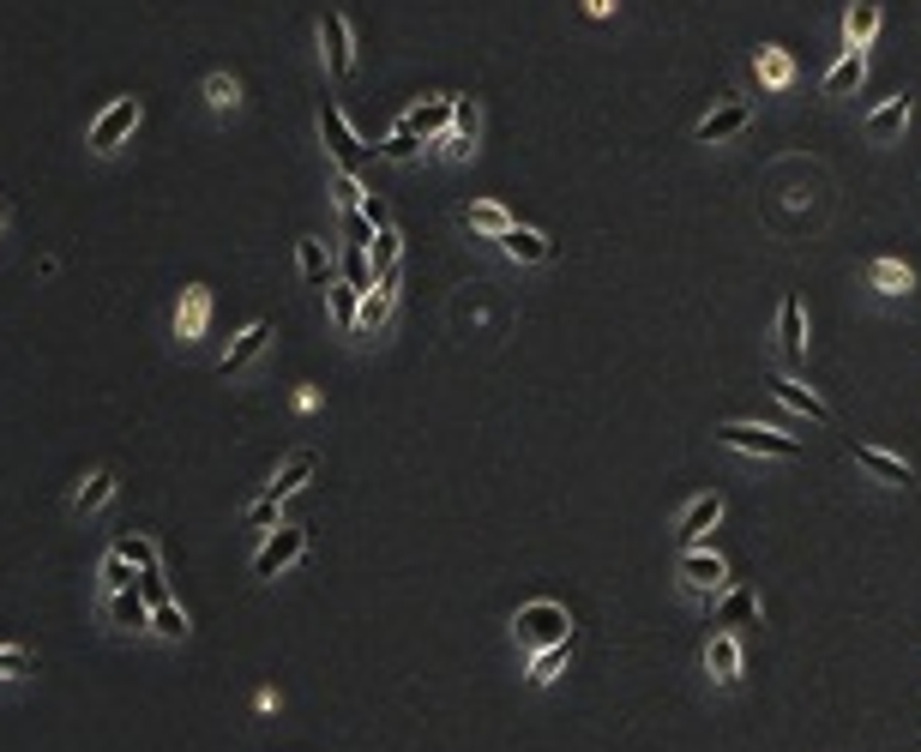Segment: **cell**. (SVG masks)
<instances>
[{"instance_id":"cell-34","label":"cell","mask_w":921,"mask_h":752,"mask_svg":"<svg viewBox=\"0 0 921 752\" xmlns=\"http://www.w3.org/2000/svg\"><path fill=\"white\" fill-rule=\"evenodd\" d=\"M380 157H386V163H416L421 157V133H409V126L398 121V126H392V139L380 145Z\"/></svg>"},{"instance_id":"cell-42","label":"cell","mask_w":921,"mask_h":752,"mask_svg":"<svg viewBox=\"0 0 921 752\" xmlns=\"http://www.w3.org/2000/svg\"><path fill=\"white\" fill-rule=\"evenodd\" d=\"M277 506H284L277 494H260V500L248 506V524H253V530H272V524H277Z\"/></svg>"},{"instance_id":"cell-24","label":"cell","mask_w":921,"mask_h":752,"mask_svg":"<svg viewBox=\"0 0 921 752\" xmlns=\"http://www.w3.org/2000/svg\"><path fill=\"white\" fill-rule=\"evenodd\" d=\"M867 284H874L879 296H910L915 277H910V265H903V259H874V265H867Z\"/></svg>"},{"instance_id":"cell-22","label":"cell","mask_w":921,"mask_h":752,"mask_svg":"<svg viewBox=\"0 0 921 752\" xmlns=\"http://www.w3.org/2000/svg\"><path fill=\"white\" fill-rule=\"evenodd\" d=\"M458 223L482 229V235H506V229H512V211L494 206V199H470V206H458Z\"/></svg>"},{"instance_id":"cell-45","label":"cell","mask_w":921,"mask_h":752,"mask_svg":"<svg viewBox=\"0 0 921 752\" xmlns=\"http://www.w3.org/2000/svg\"><path fill=\"white\" fill-rule=\"evenodd\" d=\"M584 12H591V19H608V12H614V0H584Z\"/></svg>"},{"instance_id":"cell-16","label":"cell","mask_w":921,"mask_h":752,"mask_svg":"<svg viewBox=\"0 0 921 752\" xmlns=\"http://www.w3.org/2000/svg\"><path fill=\"white\" fill-rule=\"evenodd\" d=\"M874 36H879V0H849V12H843V43L867 48Z\"/></svg>"},{"instance_id":"cell-14","label":"cell","mask_w":921,"mask_h":752,"mask_svg":"<svg viewBox=\"0 0 921 752\" xmlns=\"http://www.w3.org/2000/svg\"><path fill=\"white\" fill-rule=\"evenodd\" d=\"M109 500H114V469L102 464V469H91V476L79 482V494H73V518H91V512H102Z\"/></svg>"},{"instance_id":"cell-37","label":"cell","mask_w":921,"mask_h":752,"mask_svg":"<svg viewBox=\"0 0 921 752\" xmlns=\"http://www.w3.org/2000/svg\"><path fill=\"white\" fill-rule=\"evenodd\" d=\"M343 284L362 289V296L374 289V265H368V247H350V253H343Z\"/></svg>"},{"instance_id":"cell-21","label":"cell","mask_w":921,"mask_h":752,"mask_svg":"<svg viewBox=\"0 0 921 752\" xmlns=\"http://www.w3.org/2000/svg\"><path fill=\"white\" fill-rule=\"evenodd\" d=\"M716 518H723V494H699V500L693 506H687V512H681V524H675V530H681V537L687 542H699V537H705V530L716 524Z\"/></svg>"},{"instance_id":"cell-18","label":"cell","mask_w":921,"mask_h":752,"mask_svg":"<svg viewBox=\"0 0 921 752\" xmlns=\"http://www.w3.org/2000/svg\"><path fill=\"white\" fill-rule=\"evenodd\" d=\"M404 126L409 133H421V139H440L446 126H452V97H428V103H416L404 114Z\"/></svg>"},{"instance_id":"cell-19","label":"cell","mask_w":921,"mask_h":752,"mask_svg":"<svg viewBox=\"0 0 921 752\" xmlns=\"http://www.w3.org/2000/svg\"><path fill=\"white\" fill-rule=\"evenodd\" d=\"M855 464L862 469H874L879 482H891V488H910V464H903V457H891V452H879V445H855Z\"/></svg>"},{"instance_id":"cell-40","label":"cell","mask_w":921,"mask_h":752,"mask_svg":"<svg viewBox=\"0 0 921 752\" xmlns=\"http://www.w3.org/2000/svg\"><path fill=\"white\" fill-rule=\"evenodd\" d=\"M331 206H338V211H355V206H362V181H355L350 169L331 175Z\"/></svg>"},{"instance_id":"cell-41","label":"cell","mask_w":921,"mask_h":752,"mask_svg":"<svg viewBox=\"0 0 921 752\" xmlns=\"http://www.w3.org/2000/svg\"><path fill=\"white\" fill-rule=\"evenodd\" d=\"M434 145H440V157H452V163L476 157V139H470V133H452V126H446V133L434 139Z\"/></svg>"},{"instance_id":"cell-17","label":"cell","mask_w":921,"mask_h":752,"mask_svg":"<svg viewBox=\"0 0 921 752\" xmlns=\"http://www.w3.org/2000/svg\"><path fill=\"white\" fill-rule=\"evenodd\" d=\"M862 79H867V55H862V48H843L837 67L825 73V97H849V91H862Z\"/></svg>"},{"instance_id":"cell-31","label":"cell","mask_w":921,"mask_h":752,"mask_svg":"<svg viewBox=\"0 0 921 752\" xmlns=\"http://www.w3.org/2000/svg\"><path fill=\"white\" fill-rule=\"evenodd\" d=\"M759 79H765V91H783V85L796 79V60H789V48H759Z\"/></svg>"},{"instance_id":"cell-2","label":"cell","mask_w":921,"mask_h":752,"mask_svg":"<svg viewBox=\"0 0 921 752\" xmlns=\"http://www.w3.org/2000/svg\"><path fill=\"white\" fill-rule=\"evenodd\" d=\"M319 139H326V151H331V163H338V169H350V175H362V163H368V145L362 139H355V126L343 121V109L331 103H319Z\"/></svg>"},{"instance_id":"cell-3","label":"cell","mask_w":921,"mask_h":752,"mask_svg":"<svg viewBox=\"0 0 921 752\" xmlns=\"http://www.w3.org/2000/svg\"><path fill=\"white\" fill-rule=\"evenodd\" d=\"M716 440L723 445H735V452H753V457H801V445L789 440V433H777V428H759V422H723L716 428Z\"/></svg>"},{"instance_id":"cell-46","label":"cell","mask_w":921,"mask_h":752,"mask_svg":"<svg viewBox=\"0 0 921 752\" xmlns=\"http://www.w3.org/2000/svg\"><path fill=\"white\" fill-rule=\"evenodd\" d=\"M0 229H7V206H0Z\"/></svg>"},{"instance_id":"cell-30","label":"cell","mask_w":921,"mask_h":752,"mask_svg":"<svg viewBox=\"0 0 921 752\" xmlns=\"http://www.w3.org/2000/svg\"><path fill=\"white\" fill-rule=\"evenodd\" d=\"M296 272L307 284H331V253L319 241H296Z\"/></svg>"},{"instance_id":"cell-38","label":"cell","mask_w":921,"mask_h":752,"mask_svg":"<svg viewBox=\"0 0 921 752\" xmlns=\"http://www.w3.org/2000/svg\"><path fill=\"white\" fill-rule=\"evenodd\" d=\"M114 548H121V554H127V560H133V566H139V572L163 566V554H157V542H151V537H121V542H114Z\"/></svg>"},{"instance_id":"cell-36","label":"cell","mask_w":921,"mask_h":752,"mask_svg":"<svg viewBox=\"0 0 921 752\" xmlns=\"http://www.w3.org/2000/svg\"><path fill=\"white\" fill-rule=\"evenodd\" d=\"M127 584H139L133 578V560H127L121 548H109V554H102V590H127Z\"/></svg>"},{"instance_id":"cell-20","label":"cell","mask_w":921,"mask_h":752,"mask_svg":"<svg viewBox=\"0 0 921 752\" xmlns=\"http://www.w3.org/2000/svg\"><path fill=\"white\" fill-rule=\"evenodd\" d=\"M777 338H783V355H789V362H801V355H808V331H801V296H783V308H777Z\"/></svg>"},{"instance_id":"cell-7","label":"cell","mask_w":921,"mask_h":752,"mask_svg":"<svg viewBox=\"0 0 921 752\" xmlns=\"http://www.w3.org/2000/svg\"><path fill=\"white\" fill-rule=\"evenodd\" d=\"M102 615H109L114 632H151V596L139 590V584L109 590V596H102Z\"/></svg>"},{"instance_id":"cell-4","label":"cell","mask_w":921,"mask_h":752,"mask_svg":"<svg viewBox=\"0 0 921 752\" xmlns=\"http://www.w3.org/2000/svg\"><path fill=\"white\" fill-rule=\"evenodd\" d=\"M518 644H530V650H542V644H560V639H572V620H567V608L560 602H530V608H518Z\"/></svg>"},{"instance_id":"cell-5","label":"cell","mask_w":921,"mask_h":752,"mask_svg":"<svg viewBox=\"0 0 921 752\" xmlns=\"http://www.w3.org/2000/svg\"><path fill=\"white\" fill-rule=\"evenodd\" d=\"M301 554H307V530H296V524H277L272 537L260 542V554H253V578H277V572H289Z\"/></svg>"},{"instance_id":"cell-35","label":"cell","mask_w":921,"mask_h":752,"mask_svg":"<svg viewBox=\"0 0 921 752\" xmlns=\"http://www.w3.org/2000/svg\"><path fill=\"white\" fill-rule=\"evenodd\" d=\"M19 674H36V650L31 644H0V681H19Z\"/></svg>"},{"instance_id":"cell-13","label":"cell","mask_w":921,"mask_h":752,"mask_svg":"<svg viewBox=\"0 0 921 752\" xmlns=\"http://www.w3.org/2000/svg\"><path fill=\"white\" fill-rule=\"evenodd\" d=\"M705 668H711L716 686H735L741 681V644H735V632H716V639L705 644Z\"/></svg>"},{"instance_id":"cell-8","label":"cell","mask_w":921,"mask_h":752,"mask_svg":"<svg viewBox=\"0 0 921 752\" xmlns=\"http://www.w3.org/2000/svg\"><path fill=\"white\" fill-rule=\"evenodd\" d=\"M205 325H211V289H205V284H187L182 301H175V338H182V343H199Z\"/></svg>"},{"instance_id":"cell-9","label":"cell","mask_w":921,"mask_h":752,"mask_svg":"<svg viewBox=\"0 0 921 752\" xmlns=\"http://www.w3.org/2000/svg\"><path fill=\"white\" fill-rule=\"evenodd\" d=\"M747 121H753V103L728 97V103H716V109L705 114V121H699V145H723V139H735Z\"/></svg>"},{"instance_id":"cell-28","label":"cell","mask_w":921,"mask_h":752,"mask_svg":"<svg viewBox=\"0 0 921 752\" xmlns=\"http://www.w3.org/2000/svg\"><path fill=\"white\" fill-rule=\"evenodd\" d=\"M567 656H572V639H560V644H542L530 656V686H548L560 668H567Z\"/></svg>"},{"instance_id":"cell-15","label":"cell","mask_w":921,"mask_h":752,"mask_svg":"<svg viewBox=\"0 0 921 752\" xmlns=\"http://www.w3.org/2000/svg\"><path fill=\"white\" fill-rule=\"evenodd\" d=\"M494 241H501V253L518 259V265H542L548 259V235H536V229H524V223H512L506 235H494Z\"/></svg>"},{"instance_id":"cell-12","label":"cell","mask_w":921,"mask_h":752,"mask_svg":"<svg viewBox=\"0 0 921 752\" xmlns=\"http://www.w3.org/2000/svg\"><path fill=\"white\" fill-rule=\"evenodd\" d=\"M314 469H319V457H314V452H307V445H296V452H289V457H284V464H277V476H272V482H265V494H277V500H289V494H296V488H301V482H307V476H314Z\"/></svg>"},{"instance_id":"cell-33","label":"cell","mask_w":921,"mask_h":752,"mask_svg":"<svg viewBox=\"0 0 921 752\" xmlns=\"http://www.w3.org/2000/svg\"><path fill=\"white\" fill-rule=\"evenodd\" d=\"M151 632H163V639H175V644L187 639V615L169 602V596H163V602H151Z\"/></svg>"},{"instance_id":"cell-44","label":"cell","mask_w":921,"mask_h":752,"mask_svg":"<svg viewBox=\"0 0 921 752\" xmlns=\"http://www.w3.org/2000/svg\"><path fill=\"white\" fill-rule=\"evenodd\" d=\"M362 211H368V223H374V229H386V223H392V206H386L380 193H362Z\"/></svg>"},{"instance_id":"cell-39","label":"cell","mask_w":921,"mask_h":752,"mask_svg":"<svg viewBox=\"0 0 921 752\" xmlns=\"http://www.w3.org/2000/svg\"><path fill=\"white\" fill-rule=\"evenodd\" d=\"M343 247H374V223H368V211H343Z\"/></svg>"},{"instance_id":"cell-26","label":"cell","mask_w":921,"mask_h":752,"mask_svg":"<svg viewBox=\"0 0 921 752\" xmlns=\"http://www.w3.org/2000/svg\"><path fill=\"white\" fill-rule=\"evenodd\" d=\"M771 391H777V398L789 403V410H801V416H808V422H819V428L831 422V410H825V403H819L808 386H796V379H789V374H783V379H771Z\"/></svg>"},{"instance_id":"cell-43","label":"cell","mask_w":921,"mask_h":752,"mask_svg":"<svg viewBox=\"0 0 921 752\" xmlns=\"http://www.w3.org/2000/svg\"><path fill=\"white\" fill-rule=\"evenodd\" d=\"M452 133L476 139V103H470V97H452Z\"/></svg>"},{"instance_id":"cell-10","label":"cell","mask_w":921,"mask_h":752,"mask_svg":"<svg viewBox=\"0 0 921 752\" xmlns=\"http://www.w3.org/2000/svg\"><path fill=\"white\" fill-rule=\"evenodd\" d=\"M265 343H272V320H253L248 331H241V338L235 343H229V355H223V362H217V374H241V367H253V362H260V355H265Z\"/></svg>"},{"instance_id":"cell-27","label":"cell","mask_w":921,"mask_h":752,"mask_svg":"<svg viewBox=\"0 0 921 752\" xmlns=\"http://www.w3.org/2000/svg\"><path fill=\"white\" fill-rule=\"evenodd\" d=\"M326 301H331V320H338V331H355V320H362V289L326 284Z\"/></svg>"},{"instance_id":"cell-32","label":"cell","mask_w":921,"mask_h":752,"mask_svg":"<svg viewBox=\"0 0 921 752\" xmlns=\"http://www.w3.org/2000/svg\"><path fill=\"white\" fill-rule=\"evenodd\" d=\"M759 620V596L753 590H723V620L716 627H753Z\"/></svg>"},{"instance_id":"cell-11","label":"cell","mask_w":921,"mask_h":752,"mask_svg":"<svg viewBox=\"0 0 921 752\" xmlns=\"http://www.w3.org/2000/svg\"><path fill=\"white\" fill-rule=\"evenodd\" d=\"M681 578H687V590H699V596H716V590H728V572H723V560H716V554H699V548H687V554H681Z\"/></svg>"},{"instance_id":"cell-23","label":"cell","mask_w":921,"mask_h":752,"mask_svg":"<svg viewBox=\"0 0 921 752\" xmlns=\"http://www.w3.org/2000/svg\"><path fill=\"white\" fill-rule=\"evenodd\" d=\"M392 308H398V289H392V284H374V289L362 296V320H355V331H368V338H374V331L392 320Z\"/></svg>"},{"instance_id":"cell-29","label":"cell","mask_w":921,"mask_h":752,"mask_svg":"<svg viewBox=\"0 0 921 752\" xmlns=\"http://www.w3.org/2000/svg\"><path fill=\"white\" fill-rule=\"evenodd\" d=\"M205 103L217 114H235L241 109V79L235 73H211V79H205Z\"/></svg>"},{"instance_id":"cell-1","label":"cell","mask_w":921,"mask_h":752,"mask_svg":"<svg viewBox=\"0 0 921 752\" xmlns=\"http://www.w3.org/2000/svg\"><path fill=\"white\" fill-rule=\"evenodd\" d=\"M139 121H145V103H139V97H114V103L91 121L85 145H91L97 157H109V151H121L127 139H133V126H139Z\"/></svg>"},{"instance_id":"cell-6","label":"cell","mask_w":921,"mask_h":752,"mask_svg":"<svg viewBox=\"0 0 921 752\" xmlns=\"http://www.w3.org/2000/svg\"><path fill=\"white\" fill-rule=\"evenodd\" d=\"M319 48H326V73H331V79H350V67H355V31H350L343 12H326V19H319Z\"/></svg>"},{"instance_id":"cell-25","label":"cell","mask_w":921,"mask_h":752,"mask_svg":"<svg viewBox=\"0 0 921 752\" xmlns=\"http://www.w3.org/2000/svg\"><path fill=\"white\" fill-rule=\"evenodd\" d=\"M903 126H910V97H891V103L867 114V139H898Z\"/></svg>"}]
</instances>
